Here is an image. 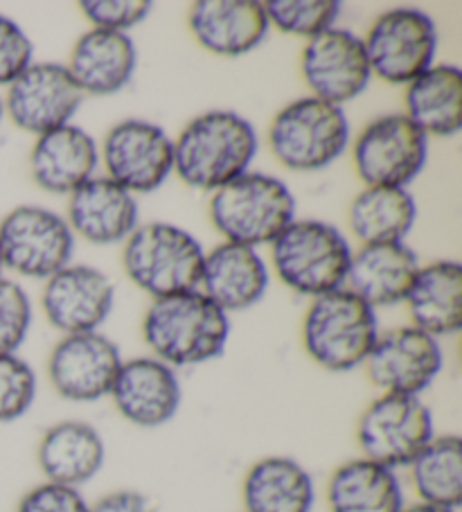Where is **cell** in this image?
<instances>
[{"label": "cell", "mask_w": 462, "mask_h": 512, "mask_svg": "<svg viewBox=\"0 0 462 512\" xmlns=\"http://www.w3.org/2000/svg\"><path fill=\"white\" fill-rule=\"evenodd\" d=\"M91 503L86 501L82 490L68 485L43 481L34 485L21 497L16 512H88Z\"/></svg>", "instance_id": "8d00e7d4"}, {"label": "cell", "mask_w": 462, "mask_h": 512, "mask_svg": "<svg viewBox=\"0 0 462 512\" xmlns=\"http://www.w3.org/2000/svg\"><path fill=\"white\" fill-rule=\"evenodd\" d=\"M122 361L118 343L102 332L66 334L50 352L48 379L68 402H100L111 395Z\"/></svg>", "instance_id": "2e32d148"}, {"label": "cell", "mask_w": 462, "mask_h": 512, "mask_svg": "<svg viewBox=\"0 0 462 512\" xmlns=\"http://www.w3.org/2000/svg\"><path fill=\"white\" fill-rule=\"evenodd\" d=\"M3 269H5L3 267V255H0V276H3Z\"/></svg>", "instance_id": "60d3db41"}, {"label": "cell", "mask_w": 462, "mask_h": 512, "mask_svg": "<svg viewBox=\"0 0 462 512\" xmlns=\"http://www.w3.org/2000/svg\"><path fill=\"white\" fill-rule=\"evenodd\" d=\"M363 39L372 77L393 86H408L426 73L438 55V25L417 7L381 12Z\"/></svg>", "instance_id": "ba28073f"}, {"label": "cell", "mask_w": 462, "mask_h": 512, "mask_svg": "<svg viewBox=\"0 0 462 512\" xmlns=\"http://www.w3.org/2000/svg\"><path fill=\"white\" fill-rule=\"evenodd\" d=\"M115 411L140 429H158L172 422L183 402L176 368L156 357L124 359L111 388Z\"/></svg>", "instance_id": "ac0fdd59"}, {"label": "cell", "mask_w": 462, "mask_h": 512, "mask_svg": "<svg viewBox=\"0 0 462 512\" xmlns=\"http://www.w3.org/2000/svg\"><path fill=\"white\" fill-rule=\"evenodd\" d=\"M34 61V43L19 23L0 14V86H10Z\"/></svg>", "instance_id": "d590c367"}, {"label": "cell", "mask_w": 462, "mask_h": 512, "mask_svg": "<svg viewBox=\"0 0 462 512\" xmlns=\"http://www.w3.org/2000/svg\"><path fill=\"white\" fill-rule=\"evenodd\" d=\"M417 222V203L406 188H363L354 197L348 224L361 244L404 242Z\"/></svg>", "instance_id": "f546056e"}, {"label": "cell", "mask_w": 462, "mask_h": 512, "mask_svg": "<svg viewBox=\"0 0 462 512\" xmlns=\"http://www.w3.org/2000/svg\"><path fill=\"white\" fill-rule=\"evenodd\" d=\"M341 7L339 0H269L264 3L271 28L307 41L336 28Z\"/></svg>", "instance_id": "1f68e13d"}, {"label": "cell", "mask_w": 462, "mask_h": 512, "mask_svg": "<svg viewBox=\"0 0 462 512\" xmlns=\"http://www.w3.org/2000/svg\"><path fill=\"white\" fill-rule=\"evenodd\" d=\"M88 512H156V506L138 490H113L91 503Z\"/></svg>", "instance_id": "74e56055"}, {"label": "cell", "mask_w": 462, "mask_h": 512, "mask_svg": "<svg viewBox=\"0 0 462 512\" xmlns=\"http://www.w3.org/2000/svg\"><path fill=\"white\" fill-rule=\"evenodd\" d=\"M43 314L61 334L100 332L115 305V285L91 264H73L57 271L43 285Z\"/></svg>", "instance_id": "e0dca14e"}, {"label": "cell", "mask_w": 462, "mask_h": 512, "mask_svg": "<svg viewBox=\"0 0 462 512\" xmlns=\"http://www.w3.org/2000/svg\"><path fill=\"white\" fill-rule=\"evenodd\" d=\"M404 116L426 138H453L462 129V73L453 64H433L406 86Z\"/></svg>", "instance_id": "f1b7e54d"}, {"label": "cell", "mask_w": 462, "mask_h": 512, "mask_svg": "<svg viewBox=\"0 0 462 512\" xmlns=\"http://www.w3.org/2000/svg\"><path fill=\"white\" fill-rule=\"evenodd\" d=\"M66 68L84 97L115 95L136 75L138 48L131 34L91 28L75 41Z\"/></svg>", "instance_id": "cb8c5ba5"}, {"label": "cell", "mask_w": 462, "mask_h": 512, "mask_svg": "<svg viewBox=\"0 0 462 512\" xmlns=\"http://www.w3.org/2000/svg\"><path fill=\"white\" fill-rule=\"evenodd\" d=\"M300 73L309 95L336 107L357 100L372 82L363 39L345 28H330L309 39L300 57Z\"/></svg>", "instance_id": "9a60e30c"}, {"label": "cell", "mask_w": 462, "mask_h": 512, "mask_svg": "<svg viewBox=\"0 0 462 512\" xmlns=\"http://www.w3.org/2000/svg\"><path fill=\"white\" fill-rule=\"evenodd\" d=\"M435 436L433 413L422 397L381 393L361 413L357 443L363 458L390 470L408 467Z\"/></svg>", "instance_id": "9c48e42d"}, {"label": "cell", "mask_w": 462, "mask_h": 512, "mask_svg": "<svg viewBox=\"0 0 462 512\" xmlns=\"http://www.w3.org/2000/svg\"><path fill=\"white\" fill-rule=\"evenodd\" d=\"M381 393L422 397L444 368L440 339L415 325L379 332L375 348L363 364Z\"/></svg>", "instance_id": "5bb4252c"}, {"label": "cell", "mask_w": 462, "mask_h": 512, "mask_svg": "<svg viewBox=\"0 0 462 512\" xmlns=\"http://www.w3.org/2000/svg\"><path fill=\"white\" fill-rule=\"evenodd\" d=\"M296 206V197L282 179L248 170L212 192L208 213L224 242L260 249L271 246L296 219Z\"/></svg>", "instance_id": "3957f363"}, {"label": "cell", "mask_w": 462, "mask_h": 512, "mask_svg": "<svg viewBox=\"0 0 462 512\" xmlns=\"http://www.w3.org/2000/svg\"><path fill=\"white\" fill-rule=\"evenodd\" d=\"M100 165L95 138L70 122L66 127L39 136L30 152L34 183L50 194H73L91 181Z\"/></svg>", "instance_id": "603a6c76"}, {"label": "cell", "mask_w": 462, "mask_h": 512, "mask_svg": "<svg viewBox=\"0 0 462 512\" xmlns=\"http://www.w3.org/2000/svg\"><path fill=\"white\" fill-rule=\"evenodd\" d=\"M257 149L260 136L242 113L206 111L174 138V174L194 190L217 192L251 170Z\"/></svg>", "instance_id": "6da1fadb"}, {"label": "cell", "mask_w": 462, "mask_h": 512, "mask_svg": "<svg viewBox=\"0 0 462 512\" xmlns=\"http://www.w3.org/2000/svg\"><path fill=\"white\" fill-rule=\"evenodd\" d=\"M244 512H312L314 476L291 456H264L255 461L242 483Z\"/></svg>", "instance_id": "484cf974"}, {"label": "cell", "mask_w": 462, "mask_h": 512, "mask_svg": "<svg viewBox=\"0 0 462 512\" xmlns=\"http://www.w3.org/2000/svg\"><path fill=\"white\" fill-rule=\"evenodd\" d=\"M402 512H458V510H451V508H442V506H431V503H411V506H404Z\"/></svg>", "instance_id": "f35d334b"}, {"label": "cell", "mask_w": 462, "mask_h": 512, "mask_svg": "<svg viewBox=\"0 0 462 512\" xmlns=\"http://www.w3.org/2000/svg\"><path fill=\"white\" fill-rule=\"evenodd\" d=\"M79 10L95 30L129 34L147 19L154 5L147 0H82Z\"/></svg>", "instance_id": "e575fe53"}, {"label": "cell", "mask_w": 462, "mask_h": 512, "mask_svg": "<svg viewBox=\"0 0 462 512\" xmlns=\"http://www.w3.org/2000/svg\"><path fill=\"white\" fill-rule=\"evenodd\" d=\"M104 176L131 194L156 192L174 174V138L156 122L127 118L102 140Z\"/></svg>", "instance_id": "7c38bea8"}, {"label": "cell", "mask_w": 462, "mask_h": 512, "mask_svg": "<svg viewBox=\"0 0 462 512\" xmlns=\"http://www.w3.org/2000/svg\"><path fill=\"white\" fill-rule=\"evenodd\" d=\"M84 102L66 64L57 61H32L23 73L7 86L3 97L5 113L16 127L32 136L66 127Z\"/></svg>", "instance_id": "4fadbf2b"}, {"label": "cell", "mask_w": 462, "mask_h": 512, "mask_svg": "<svg viewBox=\"0 0 462 512\" xmlns=\"http://www.w3.org/2000/svg\"><path fill=\"white\" fill-rule=\"evenodd\" d=\"M3 267L23 278L48 280L68 267L75 255V235L66 217L43 206H19L0 222Z\"/></svg>", "instance_id": "8fae6325"}, {"label": "cell", "mask_w": 462, "mask_h": 512, "mask_svg": "<svg viewBox=\"0 0 462 512\" xmlns=\"http://www.w3.org/2000/svg\"><path fill=\"white\" fill-rule=\"evenodd\" d=\"M325 501L330 512H402L406 506L397 472L363 456L336 467Z\"/></svg>", "instance_id": "83f0119b"}, {"label": "cell", "mask_w": 462, "mask_h": 512, "mask_svg": "<svg viewBox=\"0 0 462 512\" xmlns=\"http://www.w3.org/2000/svg\"><path fill=\"white\" fill-rule=\"evenodd\" d=\"M269 264L253 246L221 242L206 253L199 289L226 314L244 312L269 291Z\"/></svg>", "instance_id": "44dd1931"}, {"label": "cell", "mask_w": 462, "mask_h": 512, "mask_svg": "<svg viewBox=\"0 0 462 512\" xmlns=\"http://www.w3.org/2000/svg\"><path fill=\"white\" fill-rule=\"evenodd\" d=\"M39 379L34 368L19 355H0V422H14L28 413L37 400Z\"/></svg>", "instance_id": "d6a6232c"}, {"label": "cell", "mask_w": 462, "mask_h": 512, "mask_svg": "<svg viewBox=\"0 0 462 512\" xmlns=\"http://www.w3.org/2000/svg\"><path fill=\"white\" fill-rule=\"evenodd\" d=\"M203 260L197 237L170 222L140 224L122 244L124 273L154 300L199 289Z\"/></svg>", "instance_id": "5b68a950"}, {"label": "cell", "mask_w": 462, "mask_h": 512, "mask_svg": "<svg viewBox=\"0 0 462 512\" xmlns=\"http://www.w3.org/2000/svg\"><path fill=\"white\" fill-rule=\"evenodd\" d=\"M3 116H5V107H3V97H0V122H3Z\"/></svg>", "instance_id": "ab89813d"}, {"label": "cell", "mask_w": 462, "mask_h": 512, "mask_svg": "<svg viewBox=\"0 0 462 512\" xmlns=\"http://www.w3.org/2000/svg\"><path fill=\"white\" fill-rule=\"evenodd\" d=\"M352 161L366 188L408 190L429 161V138L404 113H388L361 129Z\"/></svg>", "instance_id": "30bf717a"}, {"label": "cell", "mask_w": 462, "mask_h": 512, "mask_svg": "<svg viewBox=\"0 0 462 512\" xmlns=\"http://www.w3.org/2000/svg\"><path fill=\"white\" fill-rule=\"evenodd\" d=\"M420 267V258L406 242L361 244L357 251H352L345 289H350L372 310L393 307L404 303Z\"/></svg>", "instance_id": "7402d4cb"}, {"label": "cell", "mask_w": 462, "mask_h": 512, "mask_svg": "<svg viewBox=\"0 0 462 512\" xmlns=\"http://www.w3.org/2000/svg\"><path fill=\"white\" fill-rule=\"evenodd\" d=\"M271 262L289 289L318 298L345 287L352 246L341 228L321 219H293L271 244Z\"/></svg>", "instance_id": "52a82bcc"}, {"label": "cell", "mask_w": 462, "mask_h": 512, "mask_svg": "<svg viewBox=\"0 0 462 512\" xmlns=\"http://www.w3.org/2000/svg\"><path fill=\"white\" fill-rule=\"evenodd\" d=\"M228 316L201 289L156 298L142 319V339L151 357L167 366H201L224 355L230 339Z\"/></svg>", "instance_id": "7a4b0ae2"}, {"label": "cell", "mask_w": 462, "mask_h": 512, "mask_svg": "<svg viewBox=\"0 0 462 512\" xmlns=\"http://www.w3.org/2000/svg\"><path fill=\"white\" fill-rule=\"evenodd\" d=\"M408 470L417 501L451 510L462 506V440L456 434L433 436Z\"/></svg>", "instance_id": "4dcf8cb0"}, {"label": "cell", "mask_w": 462, "mask_h": 512, "mask_svg": "<svg viewBox=\"0 0 462 512\" xmlns=\"http://www.w3.org/2000/svg\"><path fill=\"white\" fill-rule=\"evenodd\" d=\"M37 461L46 481L82 490L102 472L104 438L84 420H61L41 436Z\"/></svg>", "instance_id": "d4e9b609"}, {"label": "cell", "mask_w": 462, "mask_h": 512, "mask_svg": "<svg viewBox=\"0 0 462 512\" xmlns=\"http://www.w3.org/2000/svg\"><path fill=\"white\" fill-rule=\"evenodd\" d=\"M352 129L348 113L314 95L298 97L275 113L269 149L282 167L291 172H318L345 154Z\"/></svg>", "instance_id": "8992f818"}, {"label": "cell", "mask_w": 462, "mask_h": 512, "mask_svg": "<svg viewBox=\"0 0 462 512\" xmlns=\"http://www.w3.org/2000/svg\"><path fill=\"white\" fill-rule=\"evenodd\" d=\"M66 222L88 244H124L140 226L138 199L109 176H93L68 197Z\"/></svg>", "instance_id": "d6986e66"}, {"label": "cell", "mask_w": 462, "mask_h": 512, "mask_svg": "<svg viewBox=\"0 0 462 512\" xmlns=\"http://www.w3.org/2000/svg\"><path fill=\"white\" fill-rule=\"evenodd\" d=\"M404 303L415 328L435 339L453 337L462 325V267L456 260L420 267Z\"/></svg>", "instance_id": "4316f807"}, {"label": "cell", "mask_w": 462, "mask_h": 512, "mask_svg": "<svg viewBox=\"0 0 462 512\" xmlns=\"http://www.w3.org/2000/svg\"><path fill=\"white\" fill-rule=\"evenodd\" d=\"M190 32L203 50L219 57H244L269 37L260 0H199L190 7Z\"/></svg>", "instance_id": "ffe728a7"}, {"label": "cell", "mask_w": 462, "mask_h": 512, "mask_svg": "<svg viewBox=\"0 0 462 512\" xmlns=\"http://www.w3.org/2000/svg\"><path fill=\"white\" fill-rule=\"evenodd\" d=\"M32 300L19 282L0 276V355H19L32 330Z\"/></svg>", "instance_id": "836d02e7"}, {"label": "cell", "mask_w": 462, "mask_h": 512, "mask_svg": "<svg viewBox=\"0 0 462 512\" xmlns=\"http://www.w3.org/2000/svg\"><path fill=\"white\" fill-rule=\"evenodd\" d=\"M377 339V310L345 287L314 298L302 321L305 352L330 373H350L366 364Z\"/></svg>", "instance_id": "277c9868"}]
</instances>
